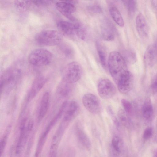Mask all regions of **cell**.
Returning <instances> with one entry per match:
<instances>
[{
  "mask_svg": "<svg viewBox=\"0 0 157 157\" xmlns=\"http://www.w3.org/2000/svg\"><path fill=\"white\" fill-rule=\"evenodd\" d=\"M108 65L111 75L117 83L121 75L127 70L125 60L120 53L113 51L109 54Z\"/></svg>",
  "mask_w": 157,
  "mask_h": 157,
  "instance_id": "cell-1",
  "label": "cell"
},
{
  "mask_svg": "<svg viewBox=\"0 0 157 157\" xmlns=\"http://www.w3.org/2000/svg\"><path fill=\"white\" fill-rule=\"evenodd\" d=\"M62 40L61 33L54 30H45L37 33L35 37L38 44L46 46H53L59 44Z\"/></svg>",
  "mask_w": 157,
  "mask_h": 157,
  "instance_id": "cell-2",
  "label": "cell"
},
{
  "mask_svg": "<svg viewBox=\"0 0 157 157\" xmlns=\"http://www.w3.org/2000/svg\"><path fill=\"white\" fill-rule=\"evenodd\" d=\"M53 57L52 53L47 49L38 48L33 50L28 56L29 62L33 65L41 67L50 63Z\"/></svg>",
  "mask_w": 157,
  "mask_h": 157,
  "instance_id": "cell-3",
  "label": "cell"
},
{
  "mask_svg": "<svg viewBox=\"0 0 157 157\" xmlns=\"http://www.w3.org/2000/svg\"><path fill=\"white\" fill-rule=\"evenodd\" d=\"M21 75V71L18 69L11 68L8 69L1 76L0 81L1 94L5 90H8L16 84Z\"/></svg>",
  "mask_w": 157,
  "mask_h": 157,
  "instance_id": "cell-4",
  "label": "cell"
},
{
  "mask_svg": "<svg viewBox=\"0 0 157 157\" xmlns=\"http://www.w3.org/2000/svg\"><path fill=\"white\" fill-rule=\"evenodd\" d=\"M82 73V68L80 64L77 62H72L64 67L63 71V79L73 84L80 79Z\"/></svg>",
  "mask_w": 157,
  "mask_h": 157,
  "instance_id": "cell-5",
  "label": "cell"
},
{
  "mask_svg": "<svg viewBox=\"0 0 157 157\" xmlns=\"http://www.w3.org/2000/svg\"><path fill=\"white\" fill-rule=\"evenodd\" d=\"M97 91L99 95L104 99L111 98L116 94V89L113 84L109 79L103 78L98 82Z\"/></svg>",
  "mask_w": 157,
  "mask_h": 157,
  "instance_id": "cell-6",
  "label": "cell"
},
{
  "mask_svg": "<svg viewBox=\"0 0 157 157\" xmlns=\"http://www.w3.org/2000/svg\"><path fill=\"white\" fill-rule=\"evenodd\" d=\"M118 90L122 94H126L132 90L133 84L132 73L126 70L120 75L117 82Z\"/></svg>",
  "mask_w": 157,
  "mask_h": 157,
  "instance_id": "cell-7",
  "label": "cell"
},
{
  "mask_svg": "<svg viewBox=\"0 0 157 157\" xmlns=\"http://www.w3.org/2000/svg\"><path fill=\"white\" fill-rule=\"evenodd\" d=\"M84 107L90 112L97 114L100 112L101 106L99 99L95 95L91 93L85 94L82 98Z\"/></svg>",
  "mask_w": 157,
  "mask_h": 157,
  "instance_id": "cell-8",
  "label": "cell"
},
{
  "mask_svg": "<svg viewBox=\"0 0 157 157\" xmlns=\"http://www.w3.org/2000/svg\"><path fill=\"white\" fill-rule=\"evenodd\" d=\"M77 2V1H60L56 2L55 6L56 9L63 16L72 21H75L72 14L75 11L76 8L74 5Z\"/></svg>",
  "mask_w": 157,
  "mask_h": 157,
  "instance_id": "cell-9",
  "label": "cell"
},
{
  "mask_svg": "<svg viewBox=\"0 0 157 157\" xmlns=\"http://www.w3.org/2000/svg\"><path fill=\"white\" fill-rule=\"evenodd\" d=\"M116 29L113 24L107 19L103 21L101 27V35L105 40L112 41L115 39Z\"/></svg>",
  "mask_w": 157,
  "mask_h": 157,
  "instance_id": "cell-10",
  "label": "cell"
},
{
  "mask_svg": "<svg viewBox=\"0 0 157 157\" xmlns=\"http://www.w3.org/2000/svg\"><path fill=\"white\" fill-rule=\"evenodd\" d=\"M136 29L137 33L142 39H147L149 37V29L146 21L143 14H139L136 19Z\"/></svg>",
  "mask_w": 157,
  "mask_h": 157,
  "instance_id": "cell-11",
  "label": "cell"
},
{
  "mask_svg": "<svg viewBox=\"0 0 157 157\" xmlns=\"http://www.w3.org/2000/svg\"><path fill=\"white\" fill-rule=\"evenodd\" d=\"M56 26L61 34L68 37H72L75 34L74 23L63 20L58 21Z\"/></svg>",
  "mask_w": 157,
  "mask_h": 157,
  "instance_id": "cell-12",
  "label": "cell"
},
{
  "mask_svg": "<svg viewBox=\"0 0 157 157\" xmlns=\"http://www.w3.org/2000/svg\"><path fill=\"white\" fill-rule=\"evenodd\" d=\"M46 81V79L42 76L38 77L34 80L28 94V101H31L36 96L43 87Z\"/></svg>",
  "mask_w": 157,
  "mask_h": 157,
  "instance_id": "cell-13",
  "label": "cell"
},
{
  "mask_svg": "<svg viewBox=\"0 0 157 157\" xmlns=\"http://www.w3.org/2000/svg\"><path fill=\"white\" fill-rule=\"evenodd\" d=\"M79 111V106L77 102L72 101L68 103L63 119L71 122L77 116Z\"/></svg>",
  "mask_w": 157,
  "mask_h": 157,
  "instance_id": "cell-14",
  "label": "cell"
},
{
  "mask_svg": "<svg viewBox=\"0 0 157 157\" xmlns=\"http://www.w3.org/2000/svg\"><path fill=\"white\" fill-rule=\"evenodd\" d=\"M66 128V127L60 124L52 137L49 153L56 152L61 138Z\"/></svg>",
  "mask_w": 157,
  "mask_h": 157,
  "instance_id": "cell-15",
  "label": "cell"
},
{
  "mask_svg": "<svg viewBox=\"0 0 157 157\" xmlns=\"http://www.w3.org/2000/svg\"><path fill=\"white\" fill-rule=\"evenodd\" d=\"M157 59V54L154 45L152 44L148 47L144 56V63L149 66L153 65Z\"/></svg>",
  "mask_w": 157,
  "mask_h": 157,
  "instance_id": "cell-16",
  "label": "cell"
},
{
  "mask_svg": "<svg viewBox=\"0 0 157 157\" xmlns=\"http://www.w3.org/2000/svg\"><path fill=\"white\" fill-rule=\"evenodd\" d=\"M49 94L45 92L43 95L41 101L40 108L38 116L39 121H41L46 115L49 105Z\"/></svg>",
  "mask_w": 157,
  "mask_h": 157,
  "instance_id": "cell-17",
  "label": "cell"
},
{
  "mask_svg": "<svg viewBox=\"0 0 157 157\" xmlns=\"http://www.w3.org/2000/svg\"><path fill=\"white\" fill-rule=\"evenodd\" d=\"M77 138L81 144L86 149L90 150L92 147L91 141L86 134L80 128L76 130Z\"/></svg>",
  "mask_w": 157,
  "mask_h": 157,
  "instance_id": "cell-18",
  "label": "cell"
},
{
  "mask_svg": "<svg viewBox=\"0 0 157 157\" xmlns=\"http://www.w3.org/2000/svg\"><path fill=\"white\" fill-rule=\"evenodd\" d=\"M72 84L69 83L63 80L59 85L57 93L58 95L61 98L68 96L71 92Z\"/></svg>",
  "mask_w": 157,
  "mask_h": 157,
  "instance_id": "cell-19",
  "label": "cell"
},
{
  "mask_svg": "<svg viewBox=\"0 0 157 157\" xmlns=\"http://www.w3.org/2000/svg\"><path fill=\"white\" fill-rule=\"evenodd\" d=\"M75 34L81 39L86 40L88 37V32L86 26L80 22L74 23Z\"/></svg>",
  "mask_w": 157,
  "mask_h": 157,
  "instance_id": "cell-20",
  "label": "cell"
},
{
  "mask_svg": "<svg viewBox=\"0 0 157 157\" xmlns=\"http://www.w3.org/2000/svg\"><path fill=\"white\" fill-rule=\"evenodd\" d=\"M142 112L143 117L146 119H148L151 117L153 113V108L150 97L146 99L143 106Z\"/></svg>",
  "mask_w": 157,
  "mask_h": 157,
  "instance_id": "cell-21",
  "label": "cell"
},
{
  "mask_svg": "<svg viewBox=\"0 0 157 157\" xmlns=\"http://www.w3.org/2000/svg\"><path fill=\"white\" fill-rule=\"evenodd\" d=\"M109 12L112 18L115 22L119 26L123 27L124 25V22L119 11L115 6H111L109 9Z\"/></svg>",
  "mask_w": 157,
  "mask_h": 157,
  "instance_id": "cell-22",
  "label": "cell"
},
{
  "mask_svg": "<svg viewBox=\"0 0 157 157\" xmlns=\"http://www.w3.org/2000/svg\"><path fill=\"white\" fill-rule=\"evenodd\" d=\"M96 44L100 63L102 66L105 68L107 64V54L105 48L100 41H97Z\"/></svg>",
  "mask_w": 157,
  "mask_h": 157,
  "instance_id": "cell-23",
  "label": "cell"
},
{
  "mask_svg": "<svg viewBox=\"0 0 157 157\" xmlns=\"http://www.w3.org/2000/svg\"><path fill=\"white\" fill-rule=\"evenodd\" d=\"M32 3V1L15 0L14 4L16 9L19 12H23L27 11Z\"/></svg>",
  "mask_w": 157,
  "mask_h": 157,
  "instance_id": "cell-24",
  "label": "cell"
},
{
  "mask_svg": "<svg viewBox=\"0 0 157 157\" xmlns=\"http://www.w3.org/2000/svg\"><path fill=\"white\" fill-rule=\"evenodd\" d=\"M127 114L122 109H120L118 111L117 116L120 123L128 127L129 124V121Z\"/></svg>",
  "mask_w": 157,
  "mask_h": 157,
  "instance_id": "cell-25",
  "label": "cell"
},
{
  "mask_svg": "<svg viewBox=\"0 0 157 157\" xmlns=\"http://www.w3.org/2000/svg\"><path fill=\"white\" fill-rule=\"evenodd\" d=\"M110 146L121 153L122 148V143L121 139L119 136H115L113 137Z\"/></svg>",
  "mask_w": 157,
  "mask_h": 157,
  "instance_id": "cell-26",
  "label": "cell"
},
{
  "mask_svg": "<svg viewBox=\"0 0 157 157\" xmlns=\"http://www.w3.org/2000/svg\"><path fill=\"white\" fill-rule=\"evenodd\" d=\"M125 60L131 63H135L137 60V57L135 52L132 50L126 51L125 53Z\"/></svg>",
  "mask_w": 157,
  "mask_h": 157,
  "instance_id": "cell-27",
  "label": "cell"
},
{
  "mask_svg": "<svg viewBox=\"0 0 157 157\" xmlns=\"http://www.w3.org/2000/svg\"><path fill=\"white\" fill-rule=\"evenodd\" d=\"M126 4L128 13L130 15H133L137 9V1L130 0L126 1Z\"/></svg>",
  "mask_w": 157,
  "mask_h": 157,
  "instance_id": "cell-28",
  "label": "cell"
},
{
  "mask_svg": "<svg viewBox=\"0 0 157 157\" xmlns=\"http://www.w3.org/2000/svg\"><path fill=\"white\" fill-rule=\"evenodd\" d=\"M10 127H9L7 129V131L6 133L1 138L0 140V152L1 157L3 154L5 150V149L7 142V136L8 134V133L9 132V130H10Z\"/></svg>",
  "mask_w": 157,
  "mask_h": 157,
  "instance_id": "cell-29",
  "label": "cell"
},
{
  "mask_svg": "<svg viewBox=\"0 0 157 157\" xmlns=\"http://www.w3.org/2000/svg\"><path fill=\"white\" fill-rule=\"evenodd\" d=\"M121 103L124 110L127 114H130L132 111V105L131 103L128 100L123 99L121 100Z\"/></svg>",
  "mask_w": 157,
  "mask_h": 157,
  "instance_id": "cell-30",
  "label": "cell"
},
{
  "mask_svg": "<svg viewBox=\"0 0 157 157\" xmlns=\"http://www.w3.org/2000/svg\"><path fill=\"white\" fill-rule=\"evenodd\" d=\"M61 49L64 54L69 57H72L74 54V51L72 48L67 44H63L61 47Z\"/></svg>",
  "mask_w": 157,
  "mask_h": 157,
  "instance_id": "cell-31",
  "label": "cell"
},
{
  "mask_svg": "<svg viewBox=\"0 0 157 157\" xmlns=\"http://www.w3.org/2000/svg\"><path fill=\"white\" fill-rule=\"evenodd\" d=\"M107 111L108 114L110 116L115 125L117 128H119L120 123L119 120L118 119L112 108L110 106H109L107 108Z\"/></svg>",
  "mask_w": 157,
  "mask_h": 157,
  "instance_id": "cell-32",
  "label": "cell"
},
{
  "mask_svg": "<svg viewBox=\"0 0 157 157\" xmlns=\"http://www.w3.org/2000/svg\"><path fill=\"white\" fill-rule=\"evenodd\" d=\"M89 10L91 12L96 13H100L102 12L101 7L96 4H93L89 7Z\"/></svg>",
  "mask_w": 157,
  "mask_h": 157,
  "instance_id": "cell-33",
  "label": "cell"
},
{
  "mask_svg": "<svg viewBox=\"0 0 157 157\" xmlns=\"http://www.w3.org/2000/svg\"><path fill=\"white\" fill-rule=\"evenodd\" d=\"M152 128L151 127H148L145 130L143 135V137L145 140L148 139L152 136Z\"/></svg>",
  "mask_w": 157,
  "mask_h": 157,
  "instance_id": "cell-34",
  "label": "cell"
},
{
  "mask_svg": "<svg viewBox=\"0 0 157 157\" xmlns=\"http://www.w3.org/2000/svg\"><path fill=\"white\" fill-rule=\"evenodd\" d=\"M109 152V157H120L121 153L113 149L110 146Z\"/></svg>",
  "mask_w": 157,
  "mask_h": 157,
  "instance_id": "cell-35",
  "label": "cell"
},
{
  "mask_svg": "<svg viewBox=\"0 0 157 157\" xmlns=\"http://www.w3.org/2000/svg\"><path fill=\"white\" fill-rule=\"evenodd\" d=\"M32 3L37 6H41L42 5H46L51 3L50 1H32Z\"/></svg>",
  "mask_w": 157,
  "mask_h": 157,
  "instance_id": "cell-36",
  "label": "cell"
},
{
  "mask_svg": "<svg viewBox=\"0 0 157 157\" xmlns=\"http://www.w3.org/2000/svg\"><path fill=\"white\" fill-rule=\"evenodd\" d=\"M152 89L154 91H157V75L153 79L151 84Z\"/></svg>",
  "mask_w": 157,
  "mask_h": 157,
  "instance_id": "cell-37",
  "label": "cell"
},
{
  "mask_svg": "<svg viewBox=\"0 0 157 157\" xmlns=\"http://www.w3.org/2000/svg\"><path fill=\"white\" fill-rule=\"evenodd\" d=\"M34 121L32 119H30L28 121L26 126V129L28 131L30 132L32 130L34 126Z\"/></svg>",
  "mask_w": 157,
  "mask_h": 157,
  "instance_id": "cell-38",
  "label": "cell"
},
{
  "mask_svg": "<svg viewBox=\"0 0 157 157\" xmlns=\"http://www.w3.org/2000/svg\"><path fill=\"white\" fill-rule=\"evenodd\" d=\"M154 45L155 47V50H156V53L157 54V38L155 42V44H154Z\"/></svg>",
  "mask_w": 157,
  "mask_h": 157,
  "instance_id": "cell-39",
  "label": "cell"
},
{
  "mask_svg": "<svg viewBox=\"0 0 157 157\" xmlns=\"http://www.w3.org/2000/svg\"><path fill=\"white\" fill-rule=\"evenodd\" d=\"M153 157H157V153L154 155Z\"/></svg>",
  "mask_w": 157,
  "mask_h": 157,
  "instance_id": "cell-40",
  "label": "cell"
},
{
  "mask_svg": "<svg viewBox=\"0 0 157 157\" xmlns=\"http://www.w3.org/2000/svg\"><path fill=\"white\" fill-rule=\"evenodd\" d=\"M62 121H63V120H62ZM67 123H68V122H67Z\"/></svg>",
  "mask_w": 157,
  "mask_h": 157,
  "instance_id": "cell-41",
  "label": "cell"
}]
</instances>
